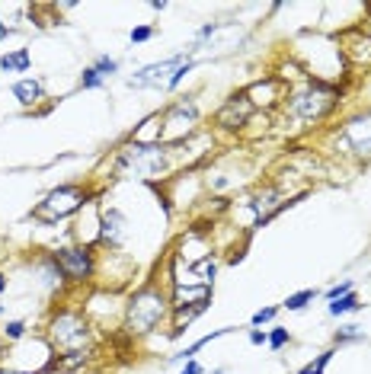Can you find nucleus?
Masks as SVG:
<instances>
[{
    "label": "nucleus",
    "mask_w": 371,
    "mask_h": 374,
    "mask_svg": "<svg viewBox=\"0 0 371 374\" xmlns=\"http://www.w3.org/2000/svg\"><path fill=\"white\" fill-rule=\"evenodd\" d=\"M167 311H173V301H170L167 291H160V288H154V285L141 288V291H134L132 301H128V330L144 336V333H150L163 317H167Z\"/></svg>",
    "instance_id": "1"
},
{
    "label": "nucleus",
    "mask_w": 371,
    "mask_h": 374,
    "mask_svg": "<svg viewBox=\"0 0 371 374\" xmlns=\"http://www.w3.org/2000/svg\"><path fill=\"white\" fill-rule=\"evenodd\" d=\"M167 166V150L163 144H125L115 157V173L122 176H138V179H150Z\"/></svg>",
    "instance_id": "2"
},
{
    "label": "nucleus",
    "mask_w": 371,
    "mask_h": 374,
    "mask_svg": "<svg viewBox=\"0 0 371 374\" xmlns=\"http://www.w3.org/2000/svg\"><path fill=\"white\" fill-rule=\"evenodd\" d=\"M333 106H336V90L327 87V83H320V80H310L301 93L292 96L288 112L294 119H301V122H320L323 115L333 112Z\"/></svg>",
    "instance_id": "3"
},
{
    "label": "nucleus",
    "mask_w": 371,
    "mask_h": 374,
    "mask_svg": "<svg viewBox=\"0 0 371 374\" xmlns=\"http://www.w3.org/2000/svg\"><path fill=\"white\" fill-rule=\"evenodd\" d=\"M48 339L61 352H83L90 342V323L77 311H58L48 323Z\"/></svg>",
    "instance_id": "4"
},
{
    "label": "nucleus",
    "mask_w": 371,
    "mask_h": 374,
    "mask_svg": "<svg viewBox=\"0 0 371 374\" xmlns=\"http://www.w3.org/2000/svg\"><path fill=\"white\" fill-rule=\"evenodd\" d=\"M90 199H93V195L83 192L80 186H58V189H52L45 195V201L32 211V218L42 221V224H54V221H61V218H68V215H74V211H80Z\"/></svg>",
    "instance_id": "5"
},
{
    "label": "nucleus",
    "mask_w": 371,
    "mask_h": 374,
    "mask_svg": "<svg viewBox=\"0 0 371 374\" xmlns=\"http://www.w3.org/2000/svg\"><path fill=\"white\" fill-rule=\"evenodd\" d=\"M195 119H199V109H195L192 99H179L167 109V115L160 119V138L157 144H177L183 141L189 131H192Z\"/></svg>",
    "instance_id": "6"
},
{
    "label": "nucleus",
    "mask_w": 371,
    "mask_h": 374,
    "mask_svg": "<svg viewBox=\"0 0 371 374\" xmlns=\"http://www.w3.org/2000/svg\"><path fill=\"white\" fill-rule=\"evenodd\" d=\"M52 259L61 269L64 279H71V282H87L93 275V253L83 250V246H61Z\"/></svg>",
    "instance_id": "7"
},
{
    "label": "nucleus",
    "mask_w": 371,
    "mask_h": 374,
    "mask_svg": "<svg viewBox=\"0 0 371 374\" xmlns=\"http://www.w3.org/2000/svg\"><path fill=\"white\" fill-rule=\"evenodd\" d=\"M195 48H186V52L173 55V58H167V61H157V64H148V68H141L134 77H128V87L132 90H148V87H160V83H167V74H173V70L179 68L183 61H189L192 58Z\"/></svg>",
    "instance_id": "8"
},
{
    "label": "nucleus",
    "mask_w": 371,
    "mask_h": 374,
    "mask_svg": "<svg viewBox=\"0 0 371 374\" xmlns=\"http://www.w3.org/2000/svg\"><path fill=\"white\" fill-rule=\"evenodd\" d=\"M343 141L349 144V150H352L355 157L371 160V109L368 112L352 115V119L343 125Z\"/></svg>",
    "instance_id": "9"
},
{
    "label": "nucleus",
    "mask_w": 371,
    "mask_h": 374,
    "mask_svg": "<svg viewBox=\"0 0 371 374\" xmlns=\"http://www.w3.org/2000/svg\"><path fill=\"white\" fill-rule=\"evenodd\" d=\"M250 115H253V99L247 93H240V96H230L228 103L218 109L214 122L221 125V128H240V125L250 122Z\"/></svg>",
    "instance_id": "10"
},
{
    "label": "nucleus",
    "mask_w": 371,
    "mask_h": 374,
    "mask_svg": "<svg viewBox=\"0 0 371 374\" xmlns=\"http://www.w3.org/2000/svg\"><path fill=\"white\" fill-rule=\"evenodd\" d=\"M285 205H294V201H285L282 192L272 189V186H269V189H263L257 195V201H253V211H257V227H263L265 221H272L275 215L285 208Z\"/></svg>",
    "instance_id": "11"
},
{
    "label": "nucleus",
    "mask_w": 371,
    "mask_h": 374,
    "mask_svg": "<svg viewBox=\"0 0 371 374\" xmlns=\"http://www.w3.org/2000/svg\"><path fill=\"white\" fill-rule=\"evenodd\" d=\"M125 227H128V221H125L122 211H119V208H106V211H103V230H99V240H103V244L119 246L125 240Z\"/></svg>",
    "instance_id": "12"
},
{
    "label": "nucleus",
    "mask_w": 371,
    "mask_h": 374,
    "mask_svg": "<svg viewBox=\"0 0 371 374\" xmlns=\"http://www.w3.org/2000/svg\"><path fill=\"white\" fill-rule=\"evenodd\" d=\"M13 96H17L23 106L39 103V99H42V80H32V77L17 80V83H13Z\"/></svg>",
    "instance_id": "13"
},
{
    "label": "nucleus",
    "mask_w": 371,
    "mask_h": 374,
    "mask_svg": "<svg viewBox=\"0 0 371 374\" xmlns=\"http://www.w3.org/2000/svg\"><path fill=\"white\" fill-rule=\"evenodd\" d=\"M29 68H32V55L26 48H17V52L0 58V70H7V74H26Z\"/></svg>",
    "instance_id": "14"
},
{
    "label": "nucleus",
    "mask_w": 371,
    "mask_h": 374,
    "mask_svg": "<svg viewBox=\"0 0 371 374\" xmlns=\"http://www.w3.org/2000/svg\"><path fill=\"white\" fill-rule=\"evenodd\" d=\"M228 333H230V330H214V333H208V336H202V339H199V342H192V346H189V348H183V352H179V355H173V358H177V362H192L199 348H202V346H208V342H212V339H221V336H228Z\"/></svg>",
    "instance_id": "15"
},
{
    "label": "nucleus",
    "mask_w": 371,
    "mask_h": 374,
    "mask_svg": "<svg viewBox=\"0 0 371 374\" xmlns=\"http://www.w3.org/2000/svg\"><path fill=\"white\" fill-rule=\"evenodd\" d=\"M352 311H362V304H359V297L352 291L345 297H339V301H330V317H343V313H352Z\"/></svg>",
    "instance_id": "16"
},
{
    "label": "nucleus",
    "mask_w": 371,
    "mask_h": 374,
    "mask_svg": "<svg viewBox=\"0 0 371 374\" xmlns=\"http://www.w3.org/2000/svg\"><path fill=\"white\" fill-rule=\"evenodd\" d=\"M192 272H195V279L202 282V285H208V282L214 279V272H218V266H214V259L212 256H202V259L192 266Z\"/></svg>",
    "instance_id": "17"
},
{
    "label": "nucleus",
    "mask_w": 371,
    "mask_h": 374,
    "mask_svg": "<svg viewBox=\"0 0 371 374\" xmlns=\"http://www.w3.org/2000/svg\"><path fill=\"white\" fill-rule=\"evenodd\" d=\"M314 297H317V291H314V288H304V291H298V295L288 297L282 307H285V311H304V307H308Z\"/></svg>",
    "instance_id": "18"
},
{
    "label": "nucleus",
    "mask_w": 371,
    "mask_h": 374,
    "mask_svg": "<svg viewBox=\"0 0 371 374\" xmlns=\"http://www.w3.org/2000/svg\"><path fill=\"white\" fill-rule=\"evenodd\" d=\"M103 83H106V77H103L97 68H87L83 74H80V83H77V87H80V90H93V87H103Z\"/></svg>",
    "instance_id": "19"
},
{
    "label": "nucleus",
    "mask_w": 371,
    "mask_h": 374,
    "mask_svg": "<svg viewBox=\"0 0 371 374\" xmlns=\"http://www.w3.org/2000/svg\"><path fill=\"white\" fill-rule=\"evenodd\" d=\"M336 352H323V355H317V362H310V365H304L298 374H323L330 365V358H333Z\"/></svg>",
    "instance_id": "20"
},
{
    "label": "nucleus",
    "mask_w": 371,
    "mask_h": 374,
    "mask_svg": "<svg viewBox=\"0 0 371 374\" xmlns=\"http://www.w3.org/2000/svg\"><path fill=\"white\" fill-rule=\"evenodd\" d=\"M189 70H192V58H189V61H183V64H179L177 70H173V74H170L167 87H170V90H177L179 83H183V77H186V74H189Z\"/></svg>",
    "instance_id": "21"
},
{
    "label": "nucleus",
    "mask_w": 371,
    "mask_h": 374,
    "mask_svg": "<svg viewBox=\"0 0 371 374\" xmlns=\"http://www.w3.org/2000/svg\"><path fill=\"white\" fill-rule=\"evenodd\" d=\"M349 339H362V326H355V323H349V326H339V333H336V342H349Z\"/></svg>",
    "instance_id": "22"
},
{
    "label": "nucleus",
    "mask_w": 371,
    "mask_h": 374,
    "mask_svg": "<svg viewBox=\"0 0 371 374\" xmlns=\"http://www.w3.org/2000/svg\"><path fill=\"white\" fill-rule=\"evenodd\" d=\"M93 68H97L103 77H112L115 70H119V61H112V58H106V55H103V58H97V64H93Z\"/></svg>",
    "instance_id": "23"
},
{
    "label": "nucleus",
    "mask_w": 371,
    "mask_h": 374,
    "mask_svg": "<svg viewBox=\"0 0 371 374\" xmlns=\"http://www.w3.org/2000/svg\"><path fill=\"white\" fill-rule=\"evenodd\" d=\"M349 291H352V282H339V285H333L327 291V301H339V297H345Z\"/></svg>",
    "instance_id": "24"
},
{
    "label": "nucleus",
    "mask_w": 371,
    "mask_h": 374,
    "mask_svg": "<svg viewBox=\"0 0 371 374\" xmlns=\"http://www.w3.org/2000/svg\"><path fill=\"white\" fill-rule=\"evenodd\" d=\"M288 339H292V336H288V330H282V326H275V330L269 333V346L272 348H282Z\"/></svg>",
    "instance_id": "25"
},
{
    "label": "nucleus",
    "mask_w": 371,
    "mask_h": 374,
    "mask_svg": "<svg viewBox=\"0 0 371 374\" xmlns=\"http://www.w3.org/2000/svg\"><path fill=\"white\" fill-rule=\"evenodd\" d=\"M275 313H279V307H263V311L253 313V326H263V323L275 320Z\"/></svg>",
    "instance_id": "26"
},
{
    "label": "nucleus",
    "mask_w": 371,
    "mask_h": 374,
    "mask_svg": "<svg viewBox=\"0 0 371 374\" xmlns=\"http://www.w3.org/2000/svg\"><path fill=\"white\" fill-rule=\"evenodd\" d=\"M23 333H26V323H23V320H10L7 330H3V336H7V339H19Z\"/></svg>",
    "instance_id": "27"
},
{
    "label": "nucleus",
    "mask_w": 371,
    "mask_h": 374,
    "mask_svg": "<svg viewBox=\"0 0 371 374\" xmlns=\"http://www.w3.org/2000/svg\"><path fill=\"white\" fill-rule=\"evenodd\" d=\"M132 45H138V42H148V39H154V26H138V29H132Z\"/></svg>",
    "instance_id": "28"
},
{
    "label": "nucleus",
    "mask_w": 371,
    "mask_h": 374,
    "mask_svg": "<svg viewBox=\"0 0 371 374\" xmlns=\"http://www.w3.org/2000/svg\"><path fill=\"white\" fill-rule=\"evenodd\" d=\"M250 342H253V346H265V342H269V333H263V330H250Z\"/></svg>",
    "instance_id": "29"
},
{
    "label": "nucleus",
    "mask_w": 371,
    "mask_h": 374,
    "mask_svg": "<svg viewBox=\"0 0 371 374\" xmlns=\"http://www.w3.org/2000/svg\"><path fill=\"white\" fill-rule=\"evenodd\" d=\"M179 374H205V368H202V365H199V362H195V358H192V362H186V368H183V371H179Z\"/></svg>",
    "instance_id": "30"
},
{
    "label": "nucleus",
    "mask_w": 371,
    "mask_h": 374,
    "mask_svg": "<svg viewBox=\"0 0 371 374\" xmlns=\"http://www.w3.org/2000/svg\"><path fill=\"white\" fill-rule=\"evenodd\" d=\"M218 29V23H208V26H202V32H199V39H208V35Z\"/></svg>",
    "instance_id": "31"
},
{
    "label": "nucleus",
    "mask_w": 371,
    "mask_h": 374,
    "mask_svg": "<svg viewBox=\"0 0 371 374\" xmlns=\"http://www.w3.org/2000/svg\"><path fill=\"white\" fill-rule=\"evenodd\" d=\"M10 32H13V29H10V26H7V23H0V39H7V35H10Z\"/></svg>",
    "instance_id": "32"
},
{
    "label": "nucleus",
    "mask_w": 371,
    "mask_h": 374,
    "mask_svg": "<svg viewBox=\"0 0 371 374\" xmlns=\"http://www.w3.org/2000/svg\"><path fill=\"white\" fill-rule=\"evenodd\" d=\"M0 291H7V275H0Z\"/></svg>",
    "instance_id": "33"
},
{
    "label": "nucleus",
    "mask_w": 371,
    "mask_h": 374,
    "mask_svg": "<svg viewBox=\"0 0 371 374\" xmlns=\"http://www.w3.org/2000/svg\"><path fill=\"white\" fill-rule=\"evenodd\" d=\"M0 313H3V307H0Z\"/></svg>",
    "instance_id": "34"
}]
</instances>
